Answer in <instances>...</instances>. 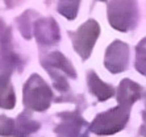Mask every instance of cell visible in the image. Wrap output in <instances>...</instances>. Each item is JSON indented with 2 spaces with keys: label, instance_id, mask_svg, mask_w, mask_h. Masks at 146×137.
Here are the masks:
<instances>
[{
  "label": "cell",
  "instance_id": "cell-1",
  "mask_svg": "<svg viewBox=\"0 0 146 137\" xmlns=\"http://www.w3.org/2000/svg\"><path fill=\"white\" fill-rule=\"evenodd\" d=\"M137 68L146 75V40H143L137 48Z\"/></svg>",
  "mask_w": 146,
  "mask_h": 137
}]
</instances>
